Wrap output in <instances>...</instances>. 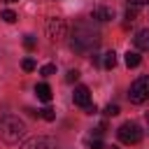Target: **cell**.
Here are the masks:
<instances>
[{
    "label": "cell",
    "mask_w": 149,
    "mask_h": 149,
    "mask_svg": "<svg viewBox=\"0 0 149 149\" xmlns=\"http://www.w3.org/2000/svg\"><path fill=\"white\" fill-rule=\"evenodd\" d=\"M98 42H100V33L91 23H77L70 35V47L77 54H88L91 49L98 47Z\"/></svg>",
    "instance_id": "cell-1"
},
{
    "label": "cell",
    "mask_w": 149,
    "mask_h": 149,
    "mask_svg": "<svg viewBox=\"0 0 149 149\" xmlns=\"http://www.w3.org/2000/svg\"><path fill=\"white\" fill-rule=\"evenodd\" d=\"M23 135H26V123H23L19 116L7 114V116L0 119V137H2V142H7V144H16Z\"/></svg>",
    "instance_id": "cell-2"
},
{
    "label": "cell",
    "mask_w": 149,
    "mask_h": 149,
    "mask_svg": "<svg viewBox=\"0 0 149 149\" xmlns=\"http://www.w3.org/2000/svg\"><path fill=\"white\" fill-rule=\"evenodd\" d=\"M128 100H130L133 105H142V102L149 100V77H140V79H135V81L130 84V88H128Z\"/></svg>",
    "instance_id": "cell-3"
},
{
    "label": "cell",
    "mask_w": 149,
    "mask_h": 149,
    "mask_svg": "<svg viewBox=\"0 0 149 149\" xmlns=\"http://www.w3.org/2000/svg\"><path fill=\"white\" fill-rule=\"evenodd\" d=\"M116 135H119V140L123 144H137L142 140V128L135 121H126V123H121L116 128Z\"/></svg>",
    "instance_id": "cell-4"
},
{
    "label": "cell",
    "mask_w": 149,
    "mask_h": 149,
    "mask_svg": "<svg viewBox=\"0 0 149 149\" xmlns=\"http://www.w3.org/2000/svg\"><path fill=\"white\" fill-rule=\"evenodd\" d=\"M47 35L54 40V42H58V40H63L65 37V21L63 19H49L47 21Z\"/></svg>",
    "instance_id": "cell-5"
},
{
    "label": "cell",
    "mask_w": 149,
    "mask_h": 149,
    "mask_svg": "<svg viewBox=\"0 0 149 149\" xmlns=\"http://www.w3.org/2000/svg\"><path fill=\"white\" fill-rule=\"evenodd\" d=\"M21 149H56V140L47 135H37V137H30Z\"/></svg>",
    "instance_id": "cell-6"
},
{
    "label": "cell",
    "mask_w": 149,
    "mask_h": 149,
    "mask_svg": "<svg viewBox=\"0 0 149 149\" xmlns=\"http://www.w3.org/2000/svg\"><path fill=\"white\" fill-rule=\"evenodd\" d=\"M72 100H74L77 107H86V105H91V91H88V86H74Z\"/></svg>",
    "instance_id": "cell-7"
},
{
    "label": "cell",
    "mask_w": 149,
    "mask_h": 149,
    "mask_svg": "<svg viewBox=\"0 0 149 149\" xmlns=\"http://www.w3.org/2000/svg\"><path fill=\"white\" fill-rule=\"evenodd\" d=\"M133 44H135V49H140V51H149V28L137 30L135 37H133Z\"/></svg>",
    "instance_id": "cell-8"
},
{
    "label": "cell",
    "mask_w": 149,
    "mask_h": 149,
    "mask_svg": "<svg viewBox=\"0 0 149 149\" xmlns=\"http://www.w3.org/2000/svg\"><path fill=\"white\" fill-rule=\"evenodd\" d=\"M112 16H114V9L112 7H95L93 14H91L93 21H109Z\"/></svg>",
    "instance_id": "cell-9"
},
{
    "label": "cell",
    "mask_w": 149,
    "mask_h": 149,
    "mask_svg": "<svg viewBox=\"0 0 149 149\" xmlns=\"http://www.w3.org/2000/svg\"><path fill=\"white\" fill-rule=\"evenodd\" d=\"M35 95H37V100H42V102H49V100H51V86H49L47 81L37 84V86H35Z\"/></svg>",
    "instance_id": "cell-10"
},
{
    "label": "cell",
    "mask_w": 149,
    "mask_h": 149,
    "mask_svg": "<svg viewBox=\"0 0 149 149\" xmlns=\"http://www.w3.org/2000/svg\"><path fill=\"white\" fill-rule=\"evenodd\" d=\"M123 61H126V65H128V68H137V65H140V61H142V56H140L137 51H126Z\"/></svg>",
    "instance_id": "cell-11"
},
{
    "label": "cell",
    "mask_w": 149,
    "mask_h": 149,
    "mask_svg": "<svg viewBox=\"0 0 149 149\" xmlns=\"http://www.w3.org/2000/svg\"><path fill=\"white\" fill-rule=\"evenodd\" d=\"M114 65H116V54H114V51H107V54L102 56V68L112 70Z\"/></svg>",
    "instance_id": "cell-12"
},
{
    "label": "cell",
    "mask_w": 149,
    "mask_h": 149,
    "mask_svg": "<svg viewBox=\"0 0 149 149\" xmlns=\"http://www.w3.org/2000/svg\"><path fill=\"white\" fill-rule=\"evenodd\" d=\"M40 74H42V77H51V74H56V65H54V63L42 65V68H40Z\"/></svg>",
    "instance_id": "cell-13"
},
{
    "label": "cell",
    "mask_w": 149,
    "mask_h": 149,
    "mask_svg": "<svg viewBox=\"0 0 149 149\" xmlns=\"http://www.w3.org/2000/svg\"><path fill=\"white\" fill-rule=\"evenodd\" d=\"M40 116H42L44 121H54V119H56V112H54L51 107H44V109H40Z\"/></svg>",
    "instance_id": "cell-14"
},
{
    "label": "cell",
    "mask_w": 149,
    "mask_h": 149,
    "mask_svg": "<svg viewBox=\"0 0 149 149\" xmlns=\"http://www.w3.org/2000/svg\"><path fill=\"white\" fill-rule=\"evenodd\" d=\"M2 21H5V23H14V21H16V12H14V9H5V12H2Z\"/></svg>",
    "instance_id": "cell-15"
},
{
    "label": "cell",
    "mask_w": 149,
    "mask_h": 149,
    "mask_svg": "<svg viewBox=\"0 0 149 149\" xmlns=\"http://www.w3.org/2000/svg\"><path fill=\"white\" fill-rule=\"evenodd\" d=\"M23 47H26L28 51H33V49L37 47V40H35L33 35H26V37H23Z\"/></svg>",
    "instance_id": "cell-16"
},
{
    "label": "cell",
    "mask_w": 149,
    "mask_h": 149,
    "mask_svg": "<svg viewBox=\"0 0 149 149\" xmlns=\"http://www.w3.org/2000/svg\"><path fill=\"white\" fill-rule=\"evenodd\" d=\"M21 68H23L26 72H33V70H35L37 65H35V61H33V58H23V63H21Z\"/></svg>",
    "instance_id": "cell-17"
},
{
    "label": "cell",
    "mask_w": 149,
    "mask_h": 149,
    "mask_svg": "<svg viewBox=\"0 0 149 149\" xmlns=\"http://www.w3.org/2000/svg\"><path fill=\"white\" fill-rule=\"evenodd\" d=\"M119 112H121L119 105H107V107H105V114H107V116H116Z\"/></svg>",
    "instance_id": "cell-18"
},
{
    "label": "cell",
    "mask_w": 149,
    "mask_h": 149,
    "mask_svg": "<svg viewBox=\"0 0 149 149\" xmlns=\"http://www.w3.org/2000/svg\"><path fill=\"white\" fill-rule=\"evenodd\" d=\"M126 19H128V21H135V19H137V7H128V9H126Z\"/></svg>",
    "instance_id": "cell-19"
},
{
    "label": "cell",
    "mask_w": 149,
    "mask_h": 149,
    "mask_svg": "<svg viewBox=\"0 0 149 149\" xmlns=\"http://www.w3.org/2000/svg\"><path fill=\"white\" fill-rule=\"evenodd\" d=\"M65 79H68V81H70V84H72V81H77V79H79V72H77V70H70V72H68V77H65Z\"/></svg>",
    "instance_id": "cell-20"
},
{
    "label": "cell",
    "mask_w": 149,
    "mask_h": 149,
    "mask_svg": "<svg viewBox=\"0 0 149 149\" xmlns=\"http://www.w3.org/2000/svg\"><path fill=\"white\" fill-rule=\"evenodd\" d=\"M88 147H91V149H107V147H105V144H102L100 140H93V142H91Z\"/></svg>",
    "instance_id": "cell-21"
},
{
    "label": "cell",
    "mask_w": 149,
    "mask_h": 149,
    "mask_svg": "<svg viewBox=\"0 0 149 149\" xmlns=\"http://www.w3.org/2000/svg\"><path fill=\"white\" fill-rule=\"evenodd\" d=\"M130 7H140V5H149V0H128Z\"/></svg>",
    "instance_id": "cell-22"
},
{
    "label": "cell",
    "mask_w": 149,
    "mask_h": 149,
    "mask_svg": "<svg viewBox=\"0 0 149 149\" xmlns=\"http://www.w3.org/2000/svg\"><path fill=\"white\" fill-rule=\"evenodd\" d=\"M105 128H107V126H105V123H100V126H98V128L93 130V133H95V137H100V135L105 133Z\"/></svg>",
    "instance_id": "cell-23"
},
{
    "label": "cell",
    "mask_w": 149,
    "mask_h": 149,
    "mask_svg": "<svg viewBox=\"0 0 149 149\" xmlns=\"http://www.w3.org/2000/svg\"><path fill=\"white\" fill-rule=\"evenodd\" d=\"M84 109H86V114H95V105H93V102H91V105H86Z\"/></svg>",
    "instance_id": "cell-24"
},
{
    "label": "cell",
    "mask_w": 149,
    "mask_h": 149,
    "mask_svg": "<svg viewBox=\"0 0 149 149\" xmlns=\"http://www.w3.org/2000/svg\"><path fill=\"white\" fill-rule=\"evenodd\" d=\"M107 149H119V147H114V144H112V147H107Z\"/></svg>",
    "instance_id": "cell-25"
},
{
    "label": "cell",
    "mask_w": 149,
    "mask_h": 149,
    "mask_svg": "<svg viewBox=\"0 0 149 149\" xmlns=\"http://www.w3.org/2000/svg\"><path fill=\"white\" fill-rule=\"evenodd\" d=\"M7 2H19V0H7Z\"/></svg>",
    "instance_id": "cell-26"
}]
</instances>
